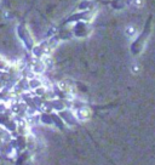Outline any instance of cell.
<instances>
[{"mask_svg":"<svg viewBox=\"0 0 155 165\" xmlns=\"http://www.w3.org/2000/svg\"><path fill=\"white\" fill-rule=\"evenodd\" d=\"M87 115H89L87 109H81V111H80V118L85 119V118H87Z\"/></svg>","mask_w":155,"mask_h":165,"instance_id":"1","label":"cell"}]
</instances>
